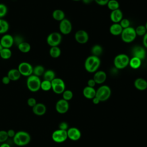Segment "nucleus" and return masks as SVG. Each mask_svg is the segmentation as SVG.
Segmentation results:
<instances>
[{
	"label": "nucleus",
	"mask_w": 147,
	"mask_h": 147,
	"mask_svg": "<svg viewBox=\"0 0 147 147\" xmlns=\"http://www.w3.org/2000/svg\"><path fill=\"white\" fill-rule=\"evenodd\" d=\"M0 147H10V145L7 142H3L1 144Z\"/></svg>",
	"instance_id": "09e8293b"
},
{
	"label": "nucleus",
	"mask_w": 147,
	"mask_h": 147,
	"mask_svg": "<svg viewBox=\"0 0 147 147\" xmlns=\"http://www.w3.org/2000/svg\"><path fill=\"white\" fill-rule=\"evenodd\" d=\"M13 140L15 145L22 146L28 145L30 142L31 137L28 132L25 131H18L16 133Z\"/></svg>",
	"instance_id": "f03ea898"
},
{
	"label": "nucleus",
	"mask_w": 147,
	"mask_h": 147,
	"mask_svg": "<svg viewBox=\"0 0 147 147\" xmlns=\"http://www.w3.org/2000/svg\"><path fill=\"white\" fill-rule=\"evenodd\" d=\"M91 52L92 54L91 55L99 57V56H100L103 53V48L100 45L95 44L92 47Z\"/></svg>",
	"instance_id": "a878e982"
},
{
	"label": "nucleus",
	"mask_w": 147,
	"mask_h": 147,
	"mask_svg": "<svg viewBox=\"0 0 147 147\" xmlns=\"http://www.w3.org/2000/svg\"><path fill=\"white\" fill-rule=\"evenodd\" d=\"M135 30L137 36H144L147 32L145 25H138V26H137V28L135 29Z\"/></svg>",
	"instance_id": "f704fd0d"
},
{
	"label": "nucleus",
	"mask_w": 147,
	"mask_h": 147,
	"mask_svg": "<svg viewBox=\"0 0 147 147\" xmlns=\"http://www.w3.org/2000/svg\"><path fill=\"white\" fill-rule=\"evenodd\" d=\"M133 57H136L140 60H144L146 57V51L144 47L136 45L131 50Z\"/></svg>",
	"instance_id": "4468645a"
},
{
	"label": "nucleus",
	"mask_w": 147,
	"mask_h": 147,
	"mask_svg": "<svg viewBox=\"0 0 147 147\" xmlns=\"http://www.w3.org/2000/svg\"><path fill=\"white\" fill-rule=\"evenodd\" d=\"M63 95V99L68 101L70 100L72 97H73V93L72 92L69 90H65L62 93Z\"/></svg>",
	"instance_id": "c9c22d12"
},
{
	"label": "nucleus",
	"mask_w": 147,
	"mask_h": 147,
	"mask_svg": "<svg viewBox=\"0 0 147 147\" xmlns=\"http://www.w3.org/2000/svg\"><path fill=\"white\" fill-rule=\"evenodd\" d=\"M11 56V52L9 48H3L0 52V56L2 59L6 60L10 58Z\"/></svg>",
	"instance_id": "c756f323"
},
{
	"label": "nucleus",
	"mask_w": 147,
	"mask_h": 147,
	"mask_svg": "<svg viewBox=\"0 0 147 147\" xmlns=\"http://www.w3.org/2000/svg\"><path fill=\"white\" fill-rule=\"evenodd\" d=\"M142 44L144 45V47L145 48H147V32L145 33V34L143 36L142 38Z\"/></svg>",
	"instance_id": "a18cd8bd"
},
{
	"label": "nucleus",
	"mask_w": 147,
	"mask_h": 147,
	"mask_svg": "<svg viewBox=\"0 0 147 147\" xmlns=\"http://www.w3.org/2000/svg\"><path fill=\"white\" fill-rule=\"evenodd\" d=\"M111 91L110 88L106 85L100 86L96 90L95 96L99 99L100 102L107 100L111 96Z\"/></svg>",
	"instance_id": "423d86ee"
},
{
	"label": "nucleus",
	"mask_w": 147,
	"mask_h": 147,
	"mask_svg": "<svg viewBox=\"0 0 147 147\" xmlns=\"http://www.w3.org/2000/svg\"><path fill=\"white\" fill-rule=\"evenodd\" d=\"M95 2L100 6H105L107 5L109 0H94Z\"/></svg>",
	"instance_id": "79ce46f5"
},
{
	"label": "nucleus",
	"mask_w": 147,
	"mask_h": 147,
	"mask_svg": "<svg viewBox=\"0 0 147 147\" xmlns=\"http://www.w3.org/2000/svg\"><path fill=\"white\" fill-rule=\"evenodd\" d=\"M68 138L72 141H77L81 137V132L79 129L72 127L68 128L67 130Z\"/></svg>",
	"instance_id": "2eb2a0df"
},
{
	"label": "nucleus",
	"mask_w": 147,
	"mask_h": 147,
	"mask_svg": "<svg viewBox=\"0 0 147 147\" xmlns=\"http://www.w3.org/2000/svg\"><path fill=\"white\" fill-rule=\"evenodd\" d=\"M59 129L63 130H67L68 129V123L65 122H61L59 125Z\"/></svg>",
	"instance_id": "a19ab883"
},
{
	"label": "nucleus",
	"mask_w": 147,
	"mask_h": 147,
	"mask_svg": "<svg viewBox=\"0 0 147 147\" xmlns=\"http://www.w3.org/2000/svg\"><path fill=\"white\" fill-rule=\"evenodd\" d=\"M14 43V38L10 34L3 35L0 40V44L2 48H10Z\"/></svg>",
	"instance_id": "dca6fc26"
},
{
	"label": "nucleus",
	"mask_w": 147,
	"mask_h": 147,
	"mask_svg": "<svg viewBox=\"0 0 147 147\" xmlns=\"http://www.w3.org/2000/svg\"><path fill=\"white\" fill-rule=\"evenodd\" d=\"M2 48H2V47L1 46V44H0V52H1V50L2 49Z\"/></svg>",
	"instance_id": "603ef678"
},
{
	"label": "nucleus",
	"mask_w": 147,
	"mask_h": 147,
	"mask_svg": "<svg viewBox=\"0 0 147 147\" xmlns=\"http://www.w3.org/2000/svg\"><path fill=\"white\" fill-rule=\"evenodd\" d=\"M92 103H94V104H95V105H97V104H98L100 101L99 100V99L98 98H97L96 96H95L93 99H92Z\"/></svg>",
	"instance_id": "de8ad7c7"
},
{
	"label": "nucleus",
	"mask_w": 147,
	"mask_h": 147,
	"mask_svg": "<svg viewBox=\"0 0 147 147\" xmlns=\"http://www.w3.org/2000/svg\"><path fill=\"white\" fill-rule=\"evenodd\" d=\"M52 138L53 141L56 143L64 142L68 138L67 130H63L59 129L55 130L52 134Z\"/></svg>",
	"instance_id": "1a4fd4ad"
},
{
	"label": "nucleus",
	"mask_w": 147,
	"mask_h": 147,
	"mask_svg": "<svg viewBox=\"0 0 147 147\" xmlns=\"http://www.w3.org/2000/svg\"><path fill=\"white\" fill-rule=\"evenodd\" d=\"M134 86L136 89L144 91L147 88V81L141 78H137L134 82Z\"/></svg>",
	"instance_id": "aec40b11"
},
{
	"label": "nucleus",
	"mask_w": 147,
	"mask_h": 147,
	"mask_svg": "<svg viewBox=\"0 0 147 147\" xmlns=\"http://www.w3.org/2000/svg\"><path fill=\"white\" fill-rule=\"evenodd\" d=\"M49 55L52 58H57L61 55V50L59 47H52L49 49Z\"/></svg>",
	"instance_id": "cd10ccee"
},
{
	"label": "nucleus",
	"mask_w": 147,
	"mask_h": 147,
	"mask_svg": "<svg viewBox=\"0 0 147 147\" xmlns=\"http://www.w3.org/2000/svg\"><path fill=\"white\" fill-rule=\"evenodd\" d=\"M74 37L76 41L80 44H86L89 39V36L87 32L82 29L78 30L75 33Z\"/></svg>",
	"instance_id": "f8f14e48"
},
{
	"label": "nucleus",
	"mask_w": 147,
	"mask_h": 147,
	"mask_svg": "<svg viewBox=\"0 0 147 147\" xmlns=\"http://www.w3.org/2000/svg\"><path fill=\"white\" fill-rule=\"evenodd\" d=\"M32 111L37 116H42L44 115L47 111L46 106L42 103H37L36 105L32 107Z\"/></svg>",
	"instance_id": "f3484780"
},
{
	"label": "nucleus",
	"mask_w": 147,
	"mask_h": 147,
	"mask_svg": "<svg viewBox=\"0 0 147 147\" xmlns=\"http://www.w3.org/2000/svg\"><path fill=\"white\" fill-rule=\"evenodd\" d=\"M61 34L58 32H52L50 33L47 38V44L51 47H58V45L61 43Z\"/></svg>",
	"instance_id": "6e6552de"
},
{
	"label": "nucleus",
	"mask_w": 147,
	"mask_h": 147,
	"mask_svg": "<svg viewBox=\"0 0 147 147\" xmlns=\"http://www.w3.org/2000/svg\"><path fill=\"white\" fill-rule=\"evenodd\" d=\"M122 30L123 29L119 23H113L109 28L110 33L113 36L121 35Z\"/></svg>",
	"instance_id": "4be33fe9"
},
{
	"label": "nucleus",
	"mask_w": 147,
	"mask_h": 147,
	"mask_svg": "<svg viewBox=\"0 0 147 147\" xmlns=\"http://www.w3.org/2000/svg\"><path fill=\"white\" fill-rule=\"evenodd\" d=\"M145 28H146V31H147V22H146V24H145Z\"/></svg>",
	"instance_id": "3c124183"
},
{
	"label": "nucleus",
	"mask_w": 147,
	"mask_h": 147,
	"mask_svg": "<svg viewBox=\"0 0 147 147\" xmlns=\"http://www.w3.org/2000/svg\"><path fill=\"white\" fill-rule=\"evenodd\" d=\"M55 109L56 111L60 114L67 113L69 109L68 102L63 99H59L56 103Z\"/></svg>",
	"instance_id": "ddd939ff"
},
{
	"label": "nucleus",
	"mask_w": 147,
	"mask_h": 147,
	"mask_svg": "<svg viewBox=\"0 0 147 147\" xmlns=\"http://www.w3.org/2000/svg\"><path fill=\"white\" fill-rule=\"evenodd\" d=\"M100 65V59L93 55L87 57L84 61L85 69L89 73H95L98 71Z\"/></svg>",
	"instance_id": "f257e3e1"
},
{
	"label": "nucleus",
	"mask_w": 147,
	"mask_h": 147,
	"mask_svg": "<svg viewBox=\"0 0 147 147\" xmlns=\"http://www.w3.org/2000/svg\"><path fill=\"white\" fill-rule=\"evenodd\" d=\"M107 78L106 74L103 71H97L94 73L93 79L95 82L96 84H101L103 83Z\"/></svg>",
	"instance_id": "a211bd4d"
},
{
	"label": "nucleus",
	"mask_w": 147,
	"mask_h": 147,
	"mask_svg": "<svg viewBox=\"0 0 147 147\" xmlns=\"http://www.w3.org/2000/svg\"><path fill=\"white\" fill-rule=\"evenodd\" d=\"M16 131L13 129H9L7 131V134L9 137L10 138H13L14 136L16 134Z\"/></svg>",
	"instance_id": "37998d69"
},
{
	"label": "nucleus",
	"mask_w": 147,
	"mask_h": 147,
	"mask_svg": "<svg viewBox=\"0 0 147 147\" xmlns=\"http://www.w3.org/2000/svg\"><path fill=\"white\" fill-rule=\"evenodd\" d=\"M41 81L38 76L32 75L28 77L26 80V86L31 92H37L40 89Z\"/></svg>",
	"instance_id": "20e7f679"
},
{
	"label": "nucleus",
	"mask_w": 147,
	"mask_h": 147,
	"mask_svg": "<svg viewBox=\"0 0 147 147\" xmlns=\"http://www.w3.org/2000/svg\"><path fill=\"white\" fill-rule=\"evenodd\" d=\"M40 89H41L42 90H43L44 91H49L50 90H51L52 89L51 82H49L48 80H45L42 81L41 83Z\"/></svg>",
	"instance_id": "72a5a7b5"
},
{
	"label": "nucleus",
	"mask_w": 147,
	"mask_h": 147,
	"mask_svg": "<svg viewBox=\"0 0 147 147\" xmlns=\"http://www.w3.org/2000/svg\"><path fill=\"white\" fill-rule=\"evenodd\" d=\"M72 29V25L71 22L67 18H64L62 21H60L59 30L60 33L63 34H69Z\"/></svg>",
	"instance_id": "9b49d317"
},
{
	"label": "nucleus",
	"mask_w": 147,
	"mask_h": 147,
	"mask_svg": "<svg viewBox=\"0 0 147 147\" xmlns=\"http://www.w3.org/2000/svg\"><path fill=\"white\" fill-rule=\"evenodd\" d=\"M119 24H120L123 29L130 26V22L127 18H122Z\"/></svg>",
	"instance_id": "4c0bfd02"
},
{
	"label": "nucleus",
	"mask_w": 147,
	"mask_h": 147,
	"mask_svg": "<svg viewBox=\"0 0 147 147\" xmlns=\"http://www.w3.org/2000/svg\"><path fill=\"white\" fill-rule=\"evenodd\" d=\"M129 57L124 53L117 55L114 59V65L118 69L125 68L129 63Z\"/></svg>",
	"instance_id": "7ed1b4c3"
},
{
	"label": "nucleus",
	"mask_w": 147,
	"mask_h": 147,
	"mask_svg": "<svg viewBox=\"0 0 147 147\" xmlns=\"http://www.w3.org/2000/svg\"><path fill=\"white\" fill-rule=\"evenodd\" d=\"M95 94L96 90L94 87L86 86L83 90V95L87 99H93L95 96Z\"/></svg>",
	"instance_id": "412c9836"
},
{
	"label": "nucleus",
	"mask_w": 147,
	"mask_h": 147,
	"mask_svg": "<svg viewBox=\"0 0 147 147\" xmlns=\"http://www.w3.org/2000/svg\"><path fill=\"white\" fill-rule=\"evenodd\" d=\"M45 72V69L43 66L38 65L36 66L33 70V74L34 75H36L37 76H40L44 74Z\"/></svg>",
	"instance_id": "473e14b6"
},
{
	"label": "nucleus",
	"mask_w": 147,
	"mask_h": 147,
	"mask_svg": "<svg viewBox=\"0 0 147 147\" xmlns=\"http://www.w3.org/2000/svg\"><path fill=\"white\" fill-rule=\"evenodd\" d=\"M146 63H147V59H146Z\"/></svg>",
	"instance_id": "5fc2aeb1"
},
{
	"label": "nucleus",
	"mask_w": 147,
	"mask_h": 147,
	"mask_svg": "<svg viewBox=\"0 0 147 147\" xmlns=\"http://www.w3.org/2000/svg\"><path fill=\"white\" fill-rule=\"evenodd\" d=\"M8 138L9 137L7 134V131L3 130H0V143L5 142Z\"/></svg>",
	"instance_id": "e433bc0d"
},
{
	"label": "nucleus",
	"mask_w": 147,
	"mask_h": 147,
	"mask_svg": "<svg viewBox=\"0 0 147 147\" xmlns=\"http://www.w3.org/2000/svg\"><path fill=\"white\" fill-rule=\"evenodd\" d=\"M94 0H82L83 2L85 4H90L91 2H92V1Z\"/></svg>",
	"instance_id": "8fccbe9b"
},
{
	"label": "nucleus",
	"mask_w": 147,
	"mask_h": 147,
	"mask_svg": "<svg viewBox=\"0 0 147 147\" xmlns=\"http://www.w3.org/2000/svg\"><path fill=\"white\" fill-rule=\"evenodd\" d=\"M52 17L56 21H61L65 18V13L61 10L56 9L53 11Z\"/></svg>",
	"instance_id": "393cba45"
},
{
	"label": "nucleus",
	"mask_w": 147,
	"mask_h": 147,
	"mask_svg": "<svg viewBox=\"0 0 147 147\" xmlns=\"http://www.w3.org/2000/svg\"><path fill=\"white\" fill-rule=\"evenodd\" d=\"M2 83L4 84H8L10 82V79L8 78L7 76H3L2 79Z\"/></svg>",
	"instance_id": "49530a36"
},
{
	"label": "nucleus",
	"mask_w": 147,
	"mask_h": 147,
	"mask_svg": "<svg viewBox=\"0 0 147 147\" xmlns=\"http://www.w3.org/2000/svg\"><path fill=\"white\" fill-rule=\"evenodd\" d=\"M110 18L113 23H119V22L123 18L122 11L119 9L111 11L110 15Z\"/></svg>",
	"instance_id": "6ab92c4d"
},
{
	"label": "nucleus",
	"mask_w": 147,
	"mask_h": 147,
	"mask_svg": "<svg viewBox=\"0 0 147 147\" xmlns=\"http://www.w3.org/2000/svg\"><path fill=\"white\" fill-rule=\"evenodd\" d=\"M18 48L22 53H28L30 50V45L28 42L22 41L18 45Z\"/></svg>",
	"instance_id": "c85d7f7f"
},
{
	"label": "nucleus",
	"mask_w": 147,
	"mask_h": 147,
	"mask_svg": "<svg viewBox=\"0 0 147 147\" xmlns=\"http://www.w3.org/2000/svg\"><path fill=\"white\" fill-rule=\"evenodd\" d=\"M37 103V101L35 98H29L27 100V104L29 107H34Z\"/></svg>",
	"instance_id": "ea45409f"
},
{
	"label": "nucleus",
	"mask_w": 147,
	"mask_h": 147,
	"mask_svg": "<svg viewBox=\"0 0 147 147\" xmlns=\"http://www.w3.org/2000/svg\"><path fill=\"white\" fill-rule=\"evenodd\" d=\"M9 28V25L8 22L0 18V34L6 33Z\"/></svg>",
	"instance_id": "7c9ffc66"
},
{
	"label": "nucleus",
	"mask_w": 147,
	"mask_h": 147,
	"mask_svg": "<svg viewBox=\"0 0 147 147\" xmlns=\"http://www.w3.org/2000/svg\"><path fill=\"white\" fill-rule=\"evenodd\" d=\"M7 11V7L4 4H0V18L6 14Z\"/></svg>",
	"instance_id": "58836bf2"
},
{
	"label": "nucleus",
	"mask_w": 147,
	"mask_h": 147,
	"mask_svg": "<svg viewBox=\"0 0 147 147\" xmlns=\"http://www.w3.org/2000/svg\"><path fill=\"white\" fill-rule=\"evenodd\" d=\"M141 61L142 60L140 59L137 58L136 57H132L131 59H130L129 65L131 68L136 69L141 67Z\"/></svg>",
	"instance_id": "b1692460"
},
{
	"label": "nucleus",
	"mask_w": 147,
	"mask_h": 147,
	"mask_svg": "<svg viewBox=\"0 0 147 147\" xmlns=\"http://www.w3.org/2000/svg\"><path fill=\"white\" fill-rule=\"evenodd\" d=\"M121 37L124 42L130 43L133 42L137 37L135 29L131 26L123 29L121 34Z\"/></svg>",
	"instance_id": "39448f33"
},
{
	"label": "nucleus",
	"mask_w": 147,
	"mask_h": 147,
	"mask_svg": "<svg viewBox=\"0 0 147 147\" xmlns=\"http://www.w3.org/2000/svg\"><path fill=\"white\" fill-rule=\"evenodd\" d=\"M95 84H96V83L93 79H90L87 82V86H89L91 87H94Z\"/></svg>",
	"instance_id": "c03bdc74"
},
{
	"label": "nucleus",
	"mask_w": 147,
	"mask_h": 147,
	"mask_svg": "<svg viewBox=\"0 0 147 147\" xmlns=\"http://www.w3.org/2000/svg\"><path fill=\"white\" fill-rule=\"evenodd\" d=\"M18 70L21 75L28 77L32 75L33 68L29 63L22 62L18 65Z\"/></svg>",
	"instance_id": "9d476101"
},
{
	"label": "nucleus",
	"mask_w": 147,
	"mask_h": 147,
	"mask_svg": "<svg viewBox=\"0 0 147 147\" xmlns=\"http://www.w3.org/2000/svg\"><path fill=\"white\" fill-rule=\"evenodd\" d=\"M44 80L51 82L55 78V73L53 70L48 69L44 72L43 74Z\"/></svg>",
	"instance_id": "bb28decb"
},
{
	"label": "nucleus",
	"mask_w": 147,
	"mask_h": 147,
	"mask_svg": "<svg viewBox=\"0 0 147 147\" xmlns=\"http://www.w3.org/2000/svg\"><path fill=\"white\" fill-rule=\"evenodd\" d=\"M72 1H80V0H72Z\"/></svg>",
	"instance_id": "864d4df0"
},
{
	"label": "nucleus",
	"mask_w": 147,
	"mask_h": 147,
	"mask_svg": "<svg viewBox=\"0 0 147 147\" xmlns=\"http://www.w3.org/2000/svg\"><path fill=\"white\" fill-rule=\"evenodd\" d=\"M107 6V7L111 11L118 9L119 7V2L117 0H109Z\"/></svg>",
	"instance_id": "2f4dec72"
},
{
	"label": "nucleus",
	"mask_w": 147,
	"mask_h": 147,
	"mask_svg": "<svg viewBox=\"0 0 147 147\" xmlns=\"http://www.w3.org/2000/svg\"><path fill=\"white\" fill-rule=\"evenodd\" d=\"M52 90L57 94H62L65 90V83L63 79L59 78H55L51 81Z\"/></svg>",
	"instance_id": "0eeeda50"
},
{
	"label": "nucleus",
	"mask_w": 147,
	"mask_h": 147,
	"mask_svg": "<svg viewBox=\"0 0 147 147\" xmlns=\"http://www.w3.org/2000/svg\"><path fill=\"white\" fill-rule=\"evenodd\" d=\"M21 75L18 69H11L9 70L7 75L10 80L12 81H16L18 80L20 78Z\"/></svg>",
	"instance_id": "5701e85b"
}]
</instances>
